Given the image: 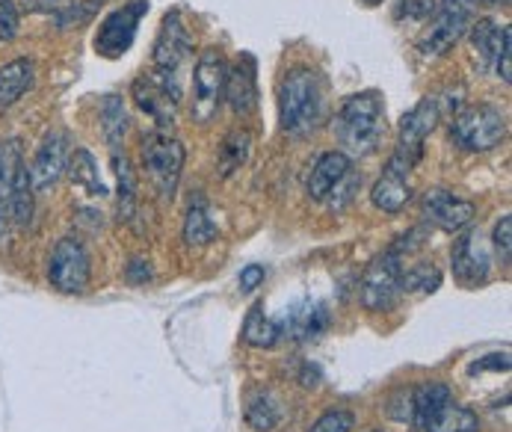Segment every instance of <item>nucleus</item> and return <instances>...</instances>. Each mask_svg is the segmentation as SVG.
Returning <instances> with one entry per match:
<instances>
[{
	"label": "nucleus",
	"instance_id": "obj_1",
	"mask_svg": "<svg viewBox=\"0 0 512 432\" xmlns=\"http://www.w3.org/2000/svg\"><path fill=\"white\" fill-rule=\"evenodd\" d=\"M326 107V89L320 72L308 66H296L279 83V122L293 137L311 134Z\"/></svg>",
	"mask_w": 512,
	"mask_h": 432
},
{
	"label": "nucleus",
	"instance_id": "obj_2",
	"mask_svg": "<svg viewBox=\"0 0 512 432\" xmlns=\"http://www.w3.org/2000/svg\"><path fill=\"white\" fill-rule=\"evenodd\" d=\"M335 137L344 145V154L367 157L385 137V104L379 92L350 95L335 116Z\"/></svg>",
	"mask_w": 512,
	"mask_h": 432
},
{
	"label": "nucleus",
	"instance_id": "obj_3",
	"mask_svg": "<svg viewBox=\"0 0 512 432\" xmlns=\"http://www.w3.org/2000/svg\"><path fill=\"white\" fill-rule=\"evenodd\" d=\"M140 154H143V166H146L148 178L154 184V190L160 193V199H172L184 172V145L181 140L169 137L166 131H148L140 143Z\"/></svg>",
	"mask_w": 512,
	"mask_h": 432
},
{
	"label": "nucleus",
	"instance_id": "obj_4",
	"mask_svg": "<svg viewBox=\"0 0 512 432\" xmlns=\"http://www.w3.org/2000/svg\"><path fill=\"white\" fill-rule=\"evenodd\" d=\"M453 143L465 151H492L507 140V116L495 104H474L453 116L450 122Z\"/></svg>",
	"mask_w": 512,
	"mask_h": 432
},
{
	"label": "nucleus",
	"instance_id": "obj_5",
	"mask_svg": "<svg viewBox=\"0 0 512 432\" xmlns=\"http://www.w3.org/2000/svg\"><path fill=\"white\" fill-rule=\"evenodd\" d=\"M190 48H193V39H190V33H187V27H184L181 12H178V9L166 12V18H163V24H160V36H157V42H154V69H157L160 86H163L175 101L181 98V89H178V80H175V77H178L181 63L187 60Z\"/></svg>",
	"mask_w": 512,
	"mask_h": 432
},
{
	"label": "nucleus",
	"instance_id": "obj_6",
	"mask_svg": "<svg viewBox=\"0 0 512 432\" xmlns=\"http://www.w3.org/2000/svg\"><path fill=\"white\" fill-rule=\"evenodd\" d=\"M436 122H439V98H424L421 104H415L400 122V140H397V151L391 154L388 166L412 172L418 166V160L424 157V143L433 134Z\"/></svg>",
	"mask_w": 512,
	"mask_h": 432
},
{
	"label": "nucleus",
	"instance_id": "obj_7",
	"mask_svg": "<svg viewBox=\"0 0 512 432\" xmlns=\"http://www.w3.org/2000/svg\"><path fill=\"white\" fill-rule=\"evenodd\" d=\"M468 24H471V6L465 0H439V6H433V18L427 30L418 39V51L424 57H444L465 36Z\"/></svg>",
	"mask_w": 512,
	"mask_h": 432
},
{
	"label": "nucleus",
	"instance_id": "obj_8",
	"mask_svg": "<svg viewBox=\"0 0 512 432\" xmlns=\"http://www.w3.org/2000/svg\"><path fill=\"white\" fill-rule=\"evenodd\" d=\"M225 77H228V63L220 51L214 48L202 51L193 69V119L199 125H208L217 116L220 101L225 98Z\"/></svg>",
	"mask_w": 512,
	"mask_h": 432
},
{
	"label": "nucleus",
	"instance_id": "obj_9",
	"mask_svg": "<svg viewBox=\"0 0 512 432\" xmlns=\"http://www.w3.org/2000/svg\"><path fill=\"white\" fill-rule=\"evenodd\" d=\"M89 276H92V261L86 246L74 237H63L48 261L51 288H57L60 293H83L89 288Z\"/></svg>",
	"mask_w": 512,
	"mask_h": 432
},
{
	"label": "nucleus",
	"instance_id": "obj_10",
	"mask_svg": "<svg viewBox=\"0 0 512 432\" xmlns=\"http://www.w3.org/2000/svg\"><path fill=\"white\" fill-rule=\"evenodd\" d=\"M148 12V0H131L122 9L110 12L95 36V51L107 60H116L122 54H128V48L137 39V27L143 21V15Z\"/></svg>",
	"mask_w": 512,
	"mask_h": 432
},
{
	"label": "nucleus",
	"instance_id": "obj_11",
	"mask_svg": "<svg viewBox=\"0 0 512 432\" xmlns=\"http://www.w3.org/2000/svg\"><path fill=\"white\" fill-rule=\"evenodd\" d=\"M400 276H403V255L388 249L385 255H379L365 270L362 279V305L367 311H388L400 290Z\"/></svg>",
	"mask_w": 512,
	"mask_h": 432
},
{
	"label": "nucleus",
	"instance_id": "obj_12",
	"mask_svg": "<svg viewBox=\"0 0 512 432\" xmlns=\"http://www.w3.org/2000/svg\"><path fill=\"white\" fill-rule=\"evenodd\" d=\"M66 163H69V140H66V134H60V131L45 134V140H42L33 163H30L33 193H45V190L57 187V181L69 169Z\"/></svg>",
	"mask_w": 512,
	"mask_h": 432
},
{
	"label": "nucleus",
	"instance_id": "obj_13",
	"mask_svg": "<svg viewBox=\"0 0 512 432\" xmlns=\"http://www.w3.org/2000/svg\"><path fill=\"white\" fill-rule=\"evenodd\" d=\"M450 264H453V276L459 285L465 288H477L489 279V252L480 243L477 231H465L453 252H450Z\"/></svg>",
	"mask_w": 512,
	"mask_h": 432
},
{
	"label": "nucleus",
	"instance_id": "obj_14",
	"mask_svg": "<svg viewBox=\"0 0 512 432\" xmlns=\"http://www.w3.org/2000/svg\"><path fill=\"white\" fill-rule=\"evenodd\" d=\"M424 216L433 225H439L441 231L453 234V231H462L474 222L477 208H474V202L459 199L447 190H430V193H424Z\"/></svg>",
	"mask_w": 512,
	"mask_h": 432
},
{
	"label": "nucleus",
	"instance_id": "obj_15",
	"mask_svg": "<svg viewBox=\"0 0 512 432\" xmlns=\"http://www.w3.org/2000/svg\"><path fill=\"white\" fill-rule=\"evenodd\" d=\"M225 98H228V104H231V110L237 116H249L258 107V69H255V57L240 54L234 69H228Z\"/></svg>",
	"mask_w": 512,
	"mask_h": 432
},
{
	"label": "nucleus",
	"instance_id": "obj_16",
	"mask_svg": "<svg viewBox=\"0 0 512 432\" xmlns=\"http://www.w3.org/2000/svg\"><path fill=\"white\" fill-rule=\"evenodd\" d=\"M373 205L385 214H400L409 202H412V184H409V172L403 169H394V166H385L382 178L373 184V193H370Z\"/></svg>",
	"mask_w": 512,
	"mask_h": 432
},
{
	"label": "nucleus",
	"instance_id": "obj_17",
	"mask_svg": "<svg viewBox=\"0 0 512 432\" xmlns=\"http://www.w3.org/2000/svg\"><path fill=\"white\" fill-rule=\"evenodd\" d=\"M353 169L350 157L344 151H326L314 169H311V178H308V196L314 202H326V196L332 193V187Z\"/></svg>",
	"mask_w": 512,
	"mask_h": 432
},
{
	"label": "nucleus",
	"instance_id": "obj_18",
	"mask_svg": "<svg viewBox=\"0 0 512 432\" xmlns=\"http://www.w3.org/2000/svg\"><path fill=\"white\" fill-rule=\"evenodd\" d=\"M134 98H137V104L146 110L148 116H151L160 128H166V125L175 122V104H178V101L160 86V80L140 77V80L134 83Z\"/></svg>",
	"mask_w": 512,
	"mask_h": 432
},
{
	"label": "nucleus",
	"instance_id": "obj_19",
	"mask_svg": "<svg viewBox=\"0 0 512 432\" xmlns=\"http://www.w3.org/2000/svg\"><path fill=\"white\" fill-rule=\"evenodd\" d=\"M36 83V66L27 57H18L6 66H0V110L12 107L30 86Z\"/></svg>",
	"mask_w": 512,
	"mask_h": 432
},
{
	"label": "nucleus",
	"instance_id": "obj_20",
	"mask_svg": "<svg viewBox=\"0 0 512 432\" xmlns=\"http://www.w3.org/2000/svg\"><path fill=\"white\" fill-rule=\"evenodd\" d=\"M450 400H453V394H450V388L444 382H424V385H418L412 391V424L424 432V427L430 424V418L439 409H444Z\"/></svg>",
	"mask_w": 512,
	"mask_h": 432
},
{
	"label": "nucleus",
	"instance_id": "obj_21",
	"mask_svg": "<svg viewBox=\"0 0 512 432\" xmlns=\"http://www.w3.org/2000/svg\"><path fill=\"white\" fill-rule=\"evenodd\" d=\"M329 326V314L323 305H305V308H293L291 314H285L279 320V329L282 335H293V338H317L323 329Z\"/></svg>",
	"mask_w": 512,
	"mask_h": 432
},
{
	"label": "nucleus",
	"instance_id": "obj_22",
	"mask_svg": "<svg viewBox=\"0 0 512 432\" xmlns=\"http://www.w3.org/2000/svg\"><path fill=\"white\" fill-rule=\"evenodd\" d=\"M220 234L217 222L211 219V211H208V202L202 196H196L190 202V211H187V219H184V243L187 246H208L214 243Z\"/></svg>",
	"mask_w": 512,
	"mask_h": 432
},
{
	"label": "nucleus",
	"instance_id": "obj_23",
	"mask_svg": "<svg viewBox=\"0 0 512 432\" xmlns=\"http://www.w3.org/2000/svg\"><path fill=\"white\" fill-rule=\"evenodd\" d=\"M113 166H116V178H119V196H116V211L122 222H131L137 214V175L134 166L128 160V154L113 151Z\"/></svg>",
	"mask_w": 512,
	"mask_h": 432
},
{
	"label": "nucleus",
	"instance_id": "obj_24",
	"mask_svg": "<svg viewBox=\"0 0 512 432\" xmlns=\"http://www.w3.org/2000/svg\"><path fill=\"white\" fill-rule=\"evenodd\" d=\"M282 338V329H279V320L267 317L264 314V305H252V311L246 314V323H243V341L249 347H276Z\"/></svg>",
	"mask_w": 512,
	"mask_h": 432
},
{
	"label": "nucleus",
	"instance_id": "obj_25",
	"mask_svg": "<svg viewBox=\"0 0 512 432\" xmlns=\"http://www.w3.org/2000/svg\"><path fill=\"white\" fill-rule=\"evenodd\" d=\"M507 30H510V27H498L492 18H483V21H477V24L471 27V42H474V51H477V57H480L483 66H495Z\"/></svg>",
	"mask_w": 512,
	"mask_h": 432
},
{
	"label": "nucleus",
	"instance_id": "obj_26",
	"mask_svg": "<svg viewBox=\"0 0 512 432\" xmlns=\"http://www.w3.org/2000/svg\"><path fill=\"white\" fill-rule=\"evenodd\" d=\"M477 427H480L477 415L471 409H465V406L450 400L444 409H439L430 418V424L424 427V432H477Z\"/></svg>",
	"mask_w": 512,
	"mask_h": 432
},
{
	"label": "nucleus",
	"instance_id": "obj_27",
	"mask_svg": "<svg viewBox=\"0 0 512 432\" xmlns=\"http://www.w3.org/2000/svg\"><path fill=\"white\" fill-rule=\"evenodd\" d=\"M101 128L110 148L119 151V143L125 140V131H128V110L119 95H107L101 101Z\"/></svg>",
	"mask_w": 512,
	"mask_h": 432
},
{
	"label": "nucleus",
	"instance_id": "obj_28",
	"mask_svg": "<svg viewBox=\"0 0 512 432\" xmlns=\"http://www.w3.org/2000/svg\"><path fill=\"white\" fill-rule=\"evenodd\" d=\"M69 175L77 187H83L89 196H107V187L98 175V163L95 157L86 151V148H77L72 154V166H69Z\"/></svg>",
	"mask_w": 512,
	"mask_h": 432
},
{
	"label": "nucleus",
	"instance_id": "obj_29",
	"mask_svg": "<svg viewBox=\"0 0 512 432\" xmlns=\"http://www.w3.org/2000/svg\"><path fill=\"white\" fill-rule=\"evenodd\" d=\"M252 151V134L249 131H231L220 145V175L228 178L231 172H237Z\"/></svg>",
	"mask_w": 512,
	"mask_h": 432
},
{
	"label": "nucleus",
	"instance_id": "obj_30",
	"mask_svg": "<svg viewBox=\"0 0 512 432\" xmlns=\"http://www.w3.org/2000/svg\"><path fill=\"white\" fill-rule=\"evenodd\" d=\"M279 421H282V409L276 406V400L270 394H255L249 400V406H246V424L252 430L270 432L279 427Z\"/></svg>",
	"mask_w": 512,
	"mask_h": 432
},
{
	"label": "nucleus",
	"instance_id": "obj_31",
	"mask_svg": "<svg viewBox=\"0 0 512 432\" xmlns=\"http://www.w3.org/2000/svg\"><path fill=\"white\" fill-rule=\"evenodd\" d=\"M441 285V273L433 264H415L412 270H403L400 290H421V293H436Z\"/></svg>",
	"mask_w": 512,
	"mask_h": 432
},
{
	"label": "nucleus",
	"instance_id": "obj_32",
	"mask_svg": "<svg viewBox=\"0 0 512 432\" xmlns=\"http://www.w3.org/2000/svg\"><path fill=\"white\" fill-rule=\"evenodd\" d=\"M359 184H362V175H356L353 169L332 187V193L326 196V202H329V211H344L353 199H356V190H359Z\"/></svg>",
	"mask_w": 512,
	"mask_h": 432
},
{
	"label": "nucleus",
	"instance_id": "obj_33",
	"mask_svg": "<svg viewBox=\"0 0 512 432\" xmlns=\"http://www.w3.org/2000/svg\"><path fill=\"white\" fill-rule=\"evenodd\" d=\"M353 427H356L353 412H347V409H332V412H326V415H323L308 432H353Z\"/></svg>",
	"mask_w": 512,
	"mask_h": 432
},
{
	"label": "nucleus",
	"instance_id": "obj_34",
	"mask_svg": "<svg viewBox=\"0 0 512 432\" xmlns=\"http://www.w3.org/2000/svg\"><path fill=\"white\" fill-rule=\"evenodd\" d=\"M433 0H400L397 9H394V18L397 21H424L430 12H433Z\"/></svg>",
	"mask_w": 512,
	"mask_h": 432
},
{
	"label": "nucleus",
	"instance_id": "obj_35",
	"mask_svg": "<svg viewBox=\"0 0 512 432\" xmlns=\"http://www.w3.org/2000/svg\"><path fill=\"white\" fill-rule=\"evenodd\" d=\"M492 243H495V252L501 255V261H504V264H510V258H512V219L510 216H501V222L495 225Z\"/></svg>",
	"mask_w": 512,
	"mask_h": 432
},
{
	"label": "nucleus",
	"instance_id": "obj_36",
	"mask_svg": "<svg viewBox=\"0 0 512 432\" xmlns=\"http://www.w3.org/2000/svg\"><path fill=\"white\" fill-rule=\"evenodd\" d=\"M18 33V9L12 0H0V45Z\"/></svg>",
	"mask_w": 512,
	"mask_h": 432
},
{
	"label": "nucleus",
	"instance_id": "obj_37",
	"mask_svg": "<svg viewBox=\"0 0 512 432\" xmlns=\"http://www.w3.org/2000/svg\"><path fill=\"white\" fill-rule=\"evenodd\" d=\"M264 276H267V270H264L261 264H249V267H243V270H240V279H237V285H240V290H243V293H252L255 288H261Z\"/></svg>",
	"mask_w": 512,
	"mask_h": 432
},
{
	"label": "nucleus",
	"instance_id": "obj_38",
	"mask_svg": "<svg viewBox=\"0 0 512 432\" xmlns=\"http://www.w3.org/2000/svg\"><path fill=\"white\" fill-rule=\"evenodd\" d=\"M495 69H498V77H501L504 83H510L512 80V30H507V36H504V45H501L498 60H495Z\"/></svg>",
	"mask_w": 512,
	"mask_h": 432
},
{
	"label": "nucleus",
	"instance_id": "obj_39",
	"mask_svg": "<svg viewBox=\"0 0 512 432\" xmlns=\"http://www.w3.org/2000/svg\"><path fill=\"white\" fill-rule=\"evenodd\" d=\"M154 279V273H151V267H148V261L143 258H134L131 264H128V282L131 285H146Z\"/></svg>",
	"mask_w": 512,
	"mask_h": 432
},
{
	"label": "nucleus",
	"instance_id": "obj_40",
	"mask_svg": "<svg viewBox=\"0 0 512 432\" xmlns=\"http://www.w3.org/2000/svg\"><path fill=\"white\" fill-rule=\"evenodd\" d=\"M471 370H474V373H477V370H510V356H507V353H501V356H498V353H495V356H486L483 361H477Z\"/></svg>",
	"mask_w": 512,
	"mask_h": 432
},
{
	"label": "nucleus",
	"instance_id": "obj_41",
	"mask_svg": "<svg viewBox=\"0 0 512 432\" xmlns=\"http://www.w3.org/2000/svg\"><path fill=\"white\" fill-rule=\"evenodd\" d=\"M9 228H12V216H9V205L0 199V246L9 240Z\"/></svg>",
	"mask_w": 512,
	"mask_h": 432
},
{
	"label": "nucleus",
	"instance_id": "obj_42",
	"mask_svg": "<svg viewBox=\"0 0 512 432\" xmlns=\"http://www.w3.org/2000/svg\"><path fill=\"white\" fill-rule=\"evenodd\" d=\"M27 3V9H54L60 0H24Z\"/></svg>",
	"mask_w": 512,
	"mask_h": 432
},
{
	"label": "nucleus",
	"instance_id": "obj_43",
	"mask_svg": "<svg viewBox=\"0 0 512 432\" xmlns=\"http://www.w3.org/2000/svg\"><path fill=\"white\" fill-rule=\"evenodd\" d=\"M362 3H367V6H379V3H385V0H362Z\"/></svg>",
	"mask_w": 512,
	"mask_h": 432
},
{
	"label": "nucleus",
	"instance_id": "obj_44",
	"mask_svg": "<svg viewBox=\"0 0 512 432\" xmlns=\"http://www.w3.org/2000/svg\"><path fill=\"white\" fill-rule=\"evenodd\" d=\"M367 432H379V430H367Z\"/></svg>",
	"mask_w": 512,
	"mask_h": 432
}]
</instances>
